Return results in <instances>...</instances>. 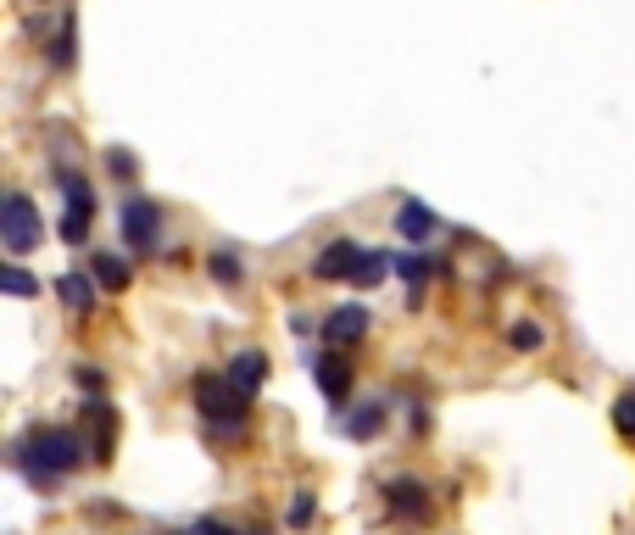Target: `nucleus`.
I'll return each instance as SVG.
<instances>
[{
    "instance_id": "nucleus-1",
    "label": "nucleus",
    "mask_w": 635,
    "mask_h": 535,
    "mask_svg": "<svg viewBox=\"0 0 635 535\" xmlns=\"http://www.w3.org/2000/svg\"><path fill=\"white\" fill-rule=\"evenodd\" d=\"M18 469L45 491V485H56L62 474H73L78 463H84V440L73 435V429H62V424H45V429H34V435H23L18 440Z\"/></svg>"
},
{
    "instance_id": "nucleus-2",
    "label": "nucleus",
    "mask_w": 635,
    "mask_h": 535,
    "mask_svg": "<svg viewBox=\"0 0 635 535\" xmlns=\"http://www.w3.org/2000/svg\"><path fill=\"white\" fill-rule=\"evenodd\" d=\"M190 396H196V407L207 413V424L212 429H223V435H240L245 429V391L229 380V374H196L190 380Z\"/></svg>"
},
{
    "instance_id": "nucleus-3",
    "label": "nucleus",
    "mask_w": 635,
    "mask_h": 535,
    "mask_svg": "<svg viewBox=\"0 0 635 535\" xmlns=\"http://www.w3.org/2000/svg\"><path fill=\"white\" fill-rule=\"evenodd\" d=\"M40 207L23 196V190H12L7 196V207H0V240H7V251L12 256H29L34 245H40Z\"/></svg>"
},
{
    "instance_id": "nucleus-4",
    "label": "nucleus",
    "mask_w": 635,
    "mask_h": 535,
    "mask_svg": "<svg viewBox=\"0 0 635 535\" xmlns=\"http://www.w3.org/2000/svg\"><path fill=\"white\" fill-rule=\"evenodd\" d=\"M62 196H67V212H62V240H67V245H84L89 218H96V196H89V185H84V178H73V173H62Z\"/></svg>"
},
{
    "instance_id": "nucleus-5",
    "label": "nucleus",
    "mask_w": 635,
    "mask_h": 535,
    "mask_svg": "<svg viewBox=\"0 0 635 535\" xmlns=\"http://www.w3.org/2000/svg\"><path fill=\"white\" fill-rule=\"evenodd\" d=\"M123 240L134 251H156L162 245V212L145 201V196H129L123 201Z\"/></svg>"
},
{
    "instance_id": "nucleus-6",
    "label": "nucleus",
    "mask_w": 635,
    "mask_h": 535,
    "mask_svg": "<svg viewBox=\"0 0 635 535\" xmlns=\"http://www.w3.org/2000/svg\"><path fill=\"white\" fill-rule=\"evenodd\" d=\"M362 251L357 240H329L324 251H318V262H313V274L318 280H357V268H362Z\"/></svg>"
},
{
    "instance_id": "nucleus-7",
    "label": "nucleus",
    "mask_w": 635,
    "mask_h": 535,
    "mask_svg": "<svg viewBox=\"0 0 635 535\" xmlns=\"http://www.w3.org/2000/svg\"><path fill=\"white\" fill-rule=\"evenodd\" d=\"M307 369H313V380H318V391H324L329 402H346V396H351V363H346V357L324 351V357H307Z\"/></svg>"
},
{
    "instance_id": "nucleus-8",
    "label": "nucleus",
    "mask_w": 635,
    "mask_h": 535,
    "mask_svg": "<svg viewBox=\"0 0 635 535\" xmlns=\"http://www.w3.org/2000/svg\"><path fill=\"white\" fill-rule=\"evenodd\" d=\"M362 335H369V307H335L329 318H324V340L329 346H357Z\"/></svg>"
},
{
    "instance_id": "nucleus-9",
    "label": "nucleus",
    "mask_w": 635,
    "mask_h": 535,
    "mask_svg": "<svg viewBox=\"0 0 635 535\" xmlns=\"http://www.w3.org/2000/svg\"><path fill=\"white\" fill-rule=\"evenodd\" d=\"M385 502H391L402 518H429V496H424V485H418L413 474H396V480H385Z\"/></svg>"
},
{
    "instance_id": "nucleus-10",
    "label": "nucleus",
    "mask_w": 635,
    "mask_h": 535,
    "mask_svg": "<svg viewBox=\"0 0 635 535\" xmlns=\"http://www.w3.org/2000/svg\"><path fill=\"white\" fill-rule=\"evenodd\" d=\"M56 296H62L67 313H96V274H62Z\"/></svg>"
},
{
    "instance_id": "nucleus-11",
    "label": "nucleus",
    "mask_w": 635,
    "mask_h": 535,
    "mask_svg": "<svg viewBox=\"0 0 635 535\" xmlns=\"http://www.w3.org/2000/svg\"><path fill=\"white\" fill-rule=\"evenodd\" d=\"M229 380H234L245 396H256L262 380H267V357H262V351H240V357H229Z\"/></svg>"
},
{
    "instance_id": "nucleus-12",
    "label": "nucleus",
    "mask_w": 635,
    "mask_h": 535,
    "mask_svg": "<svg viewBox=\"0 0 635 535\" xmlns=\"http://www.w3.org/2000/svg\"><path fill=\"white\" fill-rule=\"evenodd\" d=\"M84 413L96 418V458L107 463V458H112V446H118V418H112L107 402H84Z\"/></svg>"
},
{
    "instance_id": "nucleus-13",
    "label": "nucleus",
    "mask_w": 635,
    "mask_h": 535,
    "mask_svg": "<svg viewBox=\"0 0 635 535\" xmlns=\"http://www.w3.org/2000/svg\"><path fill=\"white\" fill-rule=\"evenodd\" d=\"M396 229H402L407 240H429V234H435V212H429L424 201H402V212H396Z\"/></svg>"
},
{
    "instance_id": "nucleus-14",
    "label": "nucleus",
    "mask_w": 635,
    "mask_h": 535,
    "mask_svg": "<svg viewBox=\"0 0 635 535\" xmlns=\"http://www.w3.org/2000/svg\"><path fill=\"white\" fill-rule=\"evenodd\" d=\"M89 268H96V285H101V291H129V262H123L118 251H101Z\"/></svg>"
},
{
    "instance_id": "nucleus-15",
    "label": "nucleus",
    "mask_w": 635,
    "mask_h": 535,
    "mask_svg": "<svg viewBox=\"0 0 635 535\" xmlns=\"http://www.w3.org/2000/svg\"><path fill=\"white\" fill-rule=\"evenodd\" d=\"M380 424H385V402H362V407L346 418V435L369 440V435H380Z\"/></svg>"
},
{
    "instance_id": "nucleus-16",
    "label": "nucleus",
    "mask_w": 635,
    "mask_h": 535,
    "mask_svg": "<svg viewBox=\"0 0 635 535\" xmlns=\"http://www.w3.org/2000/svg\"><path fill=\"white\" fill-rule=\"evenodd\" d=\"M212 280L229 285V291L240 285V256H234V251H212Z\"/></svg>"
},
{
    "instance_id": "nucleus-17",
    "label": "nucleus",
    "mask_w": 635,
    "mask_h": 535,
    "mask_svg": "<svg viewBox=\"0 0 635 535\" xmlns=\"http://www.w3.org/2000/svg\"><path fill=\"white\" fill-rule=\"evenodd\" d=\"M0 291H7V296H18V302H23V296H34L40 285H34V280L23 274V268H0Z\"/></svg>"
},
{
    "instance_id": "nucleus-18",
    "label": "nucleus",
    "mask_w": 635,
    "mask_h": 535,
    "mask_svg": "<svg viewBox=\"0 0 635 535\" xmlns=\"http://www.w3.org/2000/svg\"><path fill=\"white\" fill-rule=\"evenodd\" d=\"M51 62H56V67H73V18H62V29H56V40H51Z\"/></svg>"
},
{
    "instance_id": "nucleus-19",
    "label": "nucleus",
    "mask_w": 635,
    "mask_h": 535,
    "mask_svg": "<svg viewBox=\"0 0 635 535\" xmlns=\"http://www.w3.org/2000/svg\"><path fill=\"white\" fill-rule=\"evenodd\" d=\"M385 268H391V256L369 251V256H362V268H357V285H380V280H385Z\"/></svg>"
},
{
    "instance_id": "nucleus-20",
    "label": "nucleus",
    "mask_w": 635,
    "mask_h": 535,
    "mask_svg": "<svg viewBox=\"0 0 635 535\" xmlns=\"http://www.w3.org/2000/svg\"><path fill=\"white\" fill-rule=\"evenodd\" d=\"M507 340H513L518 351H535L540 340H547V329H540V324H513V329H507Z\"/></svg>"
},
{
    "instance_id": "nucleus-21",
    "label": "nucleus",
    "mask_w": 635,
    "mask_h": 535,
    "mask_svg": "<svg viewBox=\"0 0 635 535\" xmlns=\"http://www.w3.org/2000/svg\"><path fill=\"white\" fill-rule=\"evenodd\" d=\"M107 167H112L118 178H134V173H140V162H134L123 145H112V151H107Z\"/></svg>"
},
{
    "instance_id": "nucleus-22",
    "label": "nucleus",
    "mask_w": 635,
    "mask_h": 535,
    "mask_svg": "<svg viewBox=\"0 0 635 535\" xmlns=\"http://www.w3.org/2000/svg\"><path fill=\"white\" fill-rule=\"evenodd\" d=\"M613 424H618V429H629V435H635V391H624V396H618V402H613Z\"/></svg>"
},
{
    "instance_id": "nucleus-23",
    "label": "nucleus",
    "mask_w": 635,
    "mask_h": 535,
    "mask_svg": "<svg viewBox=\"0 0 635 535\" xmlns=\"http://www.w3.org/2000/svg\"><path fill=\"white\" fill-rule=\"evenodd\" d=\"M396 268H402V280H407V285H418V280L429 274V256H402Z\"/></svg>"
},
{
    "instance_id": "nucleus-24",
    "label": "nucleus",
    "mask_w": 635,
    "mask_h": 535,
    "mask_svg": "<svg viewBox=\"0 0 635 535\" xmlns=\"http://www.w3.org/2000/svg\"><path fill=\"white\" fill-rule=\"evenodd\" d=\"M307 518H313V491H296V502H291V524L302 529Z\"/></svg>"
},
{
    "instance_id": "nucleus-25",
    "label": "nucleus",
    "mask_w": 635,
    "mask_h": 535,
    "mask_svg": "<svg viewBox=\"0 0 635 535\" xmlns=\"http://www.w3.org/2000/svg\"><path fill=\"white\" fill-rule=\"evenodd\" d=\"M190 535H234V529H229V524H223V518H201V524H196V529H190Z\"/></svg>"
}]
</instances>
